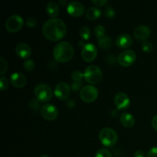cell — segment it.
<instances>
[{
  "mask_svg": "<svg viewBox=\"0 0 157 157\" xmlns=\"http://www.w3.org/2000/svg\"><path fill=\"white\" fill-rule=\"evenodd\" d=\"M67 32V25L58 18L48 19L42 26V33L47 39L52 41L61 40Z\"/></svg>",
  "mask_w": 157,
  "mask_h": 157,
  "instance_id": "cell-1",
  "label": "cell"
},
{
  "mask_svg": "<svg viewBox=\"0 0 157 157\" xmlns=\"http://www.w3.org/2000/svg\"><path fill=\"white\" fill-rule=\"evenodd\" d=\"M75 51L71 43L67 41H61L55 46L53 55L55 59L58 62L66 63L73 58Z\"/></svg>",
  "mask_w": 157,
  "mask_h": 157,
  "instance_id": "cell-2",
  "label": "cell"
},
{
  "mask_svg": "<svg viewBox=\"0 0 157 157\" xmlns=\"http://www.w3.org/2000/svg\"><path fill=\"white\" fill-rule=\"evenodd\" d=\"M99 140L101 144L107 147H112L117 144L118 136L117 132L110 127H105L99 133Z\"/></svg>",
  "mask_w": 157,
  "mask_h": 157,
  "instance_id": "cell-3",
  "label": "cell"
},
{
  "mask_svg": "<svg viewBox=\"0 0 157 157\" xmlns=\"http://www.w3.org/2000/svg\"><path fill=\"white\" fill-rule=\"evenodd\" d=\"M103 77L101 68L96 65H89L84 71V78L88 83L95 84L101 81Z\"/></svg>",
  "mask_w": 157,
  "mask_h": 157,
  "instance_id": "cell-4",
  "label": "cell"
},
{
  "mask_svg": "<svg viewBox=\"0 0 157 157\" xmlns=\"http://www.w3.org/2000/svg\"><path fill=\"white\" fill-rule=\"evenodd\" d=\"M35 96L38 101L48 102L53 97V91L47 84H39L35 88Z\"/></svg>",
  "mask_w": 157,
  "mask_h": 157,
  "instance_id": "cell-5",
  "label": "cell"
},
{
  "mask_svg": "<svg viewBox=\"0 0 157 157\" xmlns=\"http://www.w3.org/2000/svg\"><path fill=\"white\" fill-rule=\"evenodd\" d=\"M23 18L21 16L18 15H13L12 16L9 17L6 21V29L8 32H17L21 29L23 25Z\"/></svg>",
  "mask_w": 157,
  "mask_h": 157,
  "instance_id": "cell-6",
  "label": "cell"
},
{
  "mask_svg": "<svg viewBox=\"0 0 157 157\" xmlns=\"http://www.w3.org/2000/svg\"><path fill=\"white\" fill-rule=\"evenodd\" d=\"M81 98L86 103L93 102L98 96V90L93 85H87L82 87L80 92Z\"/></svg>",
  "mask_w": 157,
  "mask_h": 157,
  "instance_id": "cell-7",
  "label": "cell"
},
{
  "mask_svg": "<svg viewBox=\"0 0 157 157\" xmlns=\"http://www.w3.org/2000/svg\"><path fill=\"white\" fill-rule=\"evenodd\" d=\"M136 53L133 50H124L117 57V61L123 67H129L136 61Z\"/></svg>",
  "mask_w": 157,
  "mask_h": 157,
  "instance_id": "cell-8",
  "label": "cell"
},
{
  "mask_svg": "<svg viewBox=\"0 0 157 157\" xmlns=\"http://www.w3.org/2000/svg\"><path fill=\"white\" fill-rule=\"evenodd\" d=\"M98 55V49L94 44L91 43L84 44L81 50V56L87 62L93 61Z\"/></svg>",
  "mask_w": 157,
  "mask_h": 157,
  "instance_id": "cell-9",
  "label": "cell"
},
{
  "mask_svg": "<svg viewBox=\"0 0 157 157\" xmlns=\"http://www.w3.org/2000/svg\"><path fill=\"white\" fill-rule=\"evenodd\" d=\"M71 90V87L67 83L60 82L55 86V96L59 100H65L69 97Z\"/></svg>",
  "mask_w": 157,
  "mask_h": 157,
  "instance_id": "cell-10",
  "label": "cell"
},
{
  "mask_svg": "<svg viewBox=\"0 0 157 157\" xmlns=\"http://www.w3.org/2000/svg\"><path fill=\"white\" fill-rule=\"evenodd\" d=\"M58 109L52 104H44L41 108V114L47 121H54L58 117Z\"/></svg>",
  "mask_w": 157,
  "mask_h": 157,
  "instance_id": "cell-11",
  "label": "cell"
},
{
  "mask_svg": "<svg viewBox=\"0 0 157 157\" xmlns=\"http://www.w3.org/2000/svg\"><path fill=\"white\" fill-rule=\"evenodd\" d=\"M67 11L69 15L78 18L84 13V6L80 2L71 1L67 5Z\"/></svg>",
  "mask_w": 157,
  "mask_h": 157,
  "instance_id": "cell-12",
  "label": "cell"
},
{
  "mask_svg": "<svg viewBox=\"0 0 157 157\" xmlns=\"http://www.w3.org/2000/svg\"><path fill=\"white\" fill-rule=\"evenodd\" d=\"M114 104L118 110H126L130 107V98L124 92H118L114 97Z\"/></svg>",
  "mask_w": 157,
  "mask_h": 157,
  "instance_id": "cell-13",
  "label": "cell"
},
{
  "mask_svg": "<svg viewBox=\"0 0 157 157\" xmlns=\"http://www.w3.org/2000/svg\"><path fill=\"white\" fill-rule=\"evenodd\" d=\"M150 29L147 25H141L136 27L133 32V36L137 41H145L146 39L150 37Z\"/></svg>",
  "mask_w": 157,
  "mask_h": 157,
  "instance_id": "cell-14",
  "label": "cell"
},
{
  "mask_svg": "<svg viewBox=\"0 0 157 157\" xmlns=\"http://www.w3.org/2000/svg\"><path fill=\"white\" fill-rule=\"evenodd\" d=\"M10 81L12 85L18 88L25 87L27 82L26 77L21 72H14L10 76Z\"/></svg>",
  "mask_w": 157,
  "mask_h": 157,
  "instance_id": "cell-15",
  "label": "cell"
},
{
  "mask_svg": "<svg viewBox=\"0 0 157 157\" xmlns=\"http://www.w3.org/2000/svg\"><path fill=\"white\" fill-rule=\"evenodd\" d=\"M15 52L17 55L21 58H28L32 54V49L30 46L26 43H19L15 47Z\"/></svg>",
  "mask_w": 157,
  "mask_h": 157,
  "instance_id": "cell-16",
  "label": "cell"
},
{
  "mask_svg": "<svg viewBox=\"0 0 157 157\" xmlns=\"http://www.w3.org/2000/svg\"><path fill=\"white\" fill-rule=\"evenodd\" d=\"M131 36L127 34H121L116 38V44L121 48H127L132 44Z\"/></svg>",
  "mask_w": 157,
  "mask_h": 157,
  "instance_id": "cell-17",
  "label": "cell"
},
{
  "mask_svg": "<svg viewBox=\"0 0 157 157\" xmlns=\"http://www.w3.org/2000/svg\"><path fill=\"white\" fill-rule=\"evenodd\" d=\"M121 123L124 127L130 128L135 124L134 117L129 113H123L121 116Z\"/></svg>",
  "mask_w": 157,
  "mask_h": 157,
  "instance_id": "cell-18",
  "label": "cell"
},
{
  "mask_svg": "<svg viewBox=\"0 0 157 157\" xmlns=\"http://www.w3.org/2000/svg\"><path fill=\"white\" fill-rule=\"evenodd\" d=\"M46 11H47L48 15L52 18H56L59 14V7L58 4L55 2H49L47 4L46 7Z\"/></svg>",
  "mask_w": 157,
  "mask_h": 157,
  "instance_id": "cell-19",
  "label": "cell"
},
{
  "mask_svg": "<svg viewBox=\"0 0 157 157\" xmlns=\"http://www.w3.org/2000/svg\"><path fill=\"white\" fill-rule=\"evenodd\" d=\"M101 15V11L98 7H90L86 11V18L89 20H96Z\"/></svg>",
  "mask_w": 157,
  "mask_h": 157,
  "instance_id": "cell-20",
  "label": "cell"
},
{
  "mask_svg": "<svg viewBox=\"0 0 157 157\" xmlns=\"http://www.w3.org/2000/svg\"><path fill=\"white\" fill-rule=\"evenodd\" d=\"M98 45L100 46V48L103 49H109L111 47L112 44V41L111 38L108 35H104L102 38H99L98 41Z\"/></svg>",
  "mask_w": 157,
  "mask_h": 157,
  "instance_id": "cell-21",
  "label": "cell"
},
{
  "mask_svg": "<svg viewBox=\"0 0 157 157\" xmlns=\"http://www.w3.org/2000/svg\"><path fill=\"white\" fill-rule=\"evenodd\" d=\"M94 34L98 39L102 38L103 36L105 35H104L105 34V28H104V26H103L102 25H98L95 26L94 29Z\"/></svg>",
  "mask_w": 157,
  "mask_h": 157,
  "instance_id": "cell-22",
  "label": "cell"
},
{
  "mask_svg": "<svg viewBox=\"0 0 157 157\" xmlns=\"http://www.w3.org/2000/svg\"><path fill=\"white\" fill-rule=\"evenodd\" d=\"M90 34L91 32H90V29L87 26H83L79 31V35L83 40H88L90 36Z\"/></svg>",
  "mask_w": 157,
  "mask_h": 157,
  "instance_id": "cell-23",
  "label": "cell"
},
{
  "mask_svg": "<svg viewBox=\"0 0 157 157\" xmlns=\"http://www.w3.org/2000/svg\"><path fill=\"white\" fill-rule=\"evenodd\" d=\"M84 78V73L81 71H75L71 75V78L74 82H81V80Z\"/></svg>",
  "mask_w": 157,
  "mask_h": 157,
  "instance_id": "cell-24",
  "label": "cell"
},
{
  "mask_svg": "<svg viewBox=\"0 0 157 157\" xmlns=\"http://www.w3.org/2000/svg\"><path fill=\"white\" fill-rule=\"evenodd\" d=\"M35 64L33 60L32 59H27L24 61L23 63V67L27 71H31L33 70L35 68Z\"/></svg>",
  "mask_w": 157,
  "mask_h": 157,
  "instance_id": "cell-25",
  "label": "cell"
},
{
  "mask_svg": "<svg viewBox=\"0 0 157 157\" xmlns=\"http://www.w3.org/2000/svg\"><path fill=\"white\" fill-rule=\"evenodd\" d=\"M95 157H112V155L108 150L105 148H102L100 149L97 152Z\"/></svg>",
  "mask_w": 157,
  "mask_h": 157,
  "instance_id": "cell-26",
  "label": "cell"
},
{
  "mask_svg": "<svg viewBox=\"0 0 157 157\" xmlns=\"http://www.w3.org/2000/svg\"><path fill=\"white\" fill-rule=\"evenodd\" d=\"M115 15V11L113 8L111 6H106L104 9V15L107 18H112Z\"/></svg>",
  "mask_w": 157,
  "mask_h": 157,
  "instance_id": "cell-27",
  "label": "cell"
},
{
  "mask_svg": "<svg viewBox=\"0 0 157 157\" xmlns=\"http://www.w3.org/2000/svg\"><path fill=\"white\" fill-rule=\"evenodd\" d=\"M141 47H142L143 51H144V52H147V53L151 52L153 49V44H152L150 41H144V42L142 43V44H141Z\"/></svg>",
  "mask_w": 157,
  "mask_h": 157,
  "instance_id": "cell-28",
  "label": "cell"
},
{
  "mask_svg": "<svg viewBox=\"0 0 157 157\" xmlns=\"http://www.w3.org/2000/svg\"><path fill=\"white\" fill-rule=\"evenodd\" d=\"M8 64L6 60L3 58H0V75H3L7 71Z\"/></svg>",
  "mask_w": 157,
  "mask_h": 157,
  "instance_id": "cell-29",
  "label": "cell"
},
{
  "mask_svg": "<svg viewBox=\"0 0 157 157\" xmlns=\"http://www.w3.org/2000/svg\"><path fill=\"white\" fill-rule=\"evenodd\" d=\"M9 86V81L8 78L5 76H2L0 78V88L2 90H5Z\"/></svg>",
  "mask_w": 157,
  "mask_h": 157,
  "instance_id": "cell-30",
  "label": "cell"
},
{
  "mask_svg": "<svg viewBox=\"0 0 157 157\" xmlns=\"http://www.w3.org/2000/svg\"><path fill=\"white\" fill-rule=\"evenodd\" d=\"M26 25H27L28 27L34 28L37 25L36 18H34V17H30V18H29L27 19V21H26Z\"/></svg>",
  "mask_w": 157,
  "mask_h": 157,
  "instance_id": "cell-31",
  "label": "cell"
},
{
  "mask_svg": "<svg viewBox=\"0 0 157 157\" xmlns=\"http://www.w3.org/2000/svg\"><path fill=\"white\" fill-rule=\"evenodd\" d=\"M29 104H30V107H32L33 110H38V109L39 108V102H38V101L36 98H33V99L31 100Z\"/></svg>",
  "mask_w": 157,
  "mask_h": 157,
  "instance_id": "cell-32",
  "label": "cell"
},
{
  "mask_svg": "<svg viewBox=\"0 0 157 157\" xmlns=\"http://www.w3.org/2000/svg\"><path fill=\"white\" fill-rule=\"evenodd\" d=\"M81 86H82V82H74L71 84V89L75 92H78L81 88Z\"/></svg>",
  "mask_w": 157,
  "mask_h": 157,
  "instance_id": "cell-33",
  "label": "cell"
},
{
  "mask_svg": "<svg viewBox=\"0 0 157 157\" xmlns=\"http://www.w3.org/2000/svg\"><path fill=\"white\" fill-rule=\"evenodd\" d=\"M147 157H157V147H153L147 153Z\"/></svg>",
  "mask_w": 157,
  "mask_h": 157,
  "instance_id": "cell-34",
  "label": "cell"
},
{
  "mask_svg": "<svg viewBox=\"0 0 157 157\" xmlns=\"http://www.w3.org/2000/svg\"><path fill=\"white\" fill-rule=\"evenodd\" d=\"M91 2L92 3H94V4L95 5V6H100V7L105 6V5L108 2L107 0H92Z\"/></svg>",
  "mask_w": 157,
  "mask_h": 157,
  "instance_id": "cell-35",
  "label": "cell"
},
{
  "mask_svg": "<svg viewBox=\"0 0 157 157\" xmlns=\"http://www.w3.org/2000/svg\"><path fill=\"white\" fill-rule=\"evenodd\" d=\"M152 126H153V129L157 131V115H155L152 119Z\"/></svg>",
  "mask_w": 157,
  "mask_h": 157,
  "instance_id": "cell-36",
  "label": "cell"
},
{
  "mask_svg": "<svg viewBox=\"0 0 157 157\" xmlns=\"http://www.w3.org/2000/svg\"><path fill=\"white\" fill-rule=\"evenodd\" d=\"M134 157H145V154L142 150H136L134 153Z\"/></svg>",
  "mask_w": 157,
  "mask_h": 157,
  "instance_id": "cell-37",
  "label": "cell"
},
{
  "mask_svg": "<svg viewBox=\"0 0 157 157\" xmlns=\"http://www.w3.org/2000/svg\"><path fill=\"white\" fill-rule=\"evenodd\" d=\"M59 3L61 5V6H65L67 2H66L65 0H61V1H59Z\"/></svg>",
  "mask_w": 157,
  "mask_h": 157,
  "instance_id": "cell-38",
  "label": "cell"
},
{
  "mask_svg": "<svg viewBox=\"0 0 157 157\" xmlns=\"http://www.w3.org/2000/svg\"><path fill=\"white\" fill-rule=\"evenodd\" d=\"M40 157H51V156H49L48 155H42V156H41Z\"/></svg>",
  "mask_w": 157,
  "mask_h": 157,
  "instance_id": "cell-39",
  "label": "cell"
}]
</instances>
